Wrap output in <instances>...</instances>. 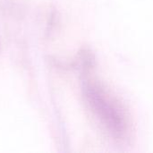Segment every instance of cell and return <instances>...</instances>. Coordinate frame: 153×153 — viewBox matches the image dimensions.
<instances>
[{
  "instance_id": "obj_1",
  "label": "cell",
  "mask_w": 153,
  "mask_h": 153,
  "mask_svg": "<svg viewBox=\"0 0 153 153\" xmlns=\"http://www.w3.org/2000/svg\"><path fill=\"white\" fill-rule=\"evenodd\" d=\"M85 96L92 112L109 134L124 139L129 133V117L122 104L97 81H89Z\"/></svg>"
}]
</instances>
